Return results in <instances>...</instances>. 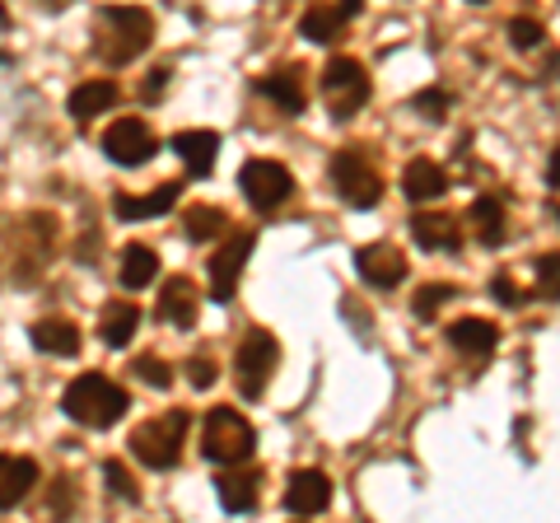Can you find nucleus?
Returning <instances> with one entry per match:
<instances>
[{"label": "nucleus", "mask_w": 560, "mask_h": 523, "mask_svg": "<svg viewBox=\"0 0 560 523\" xmlns=\"http://www.w3.org/2000/svg\"><path fill=\"white\" fill-rule=\"evenodd\" d=\"M154 43V20L140 5H103L94 14V57L103 66H127Z\"/></svg>", "instance_id": "1"}, {"label": "nucleus", "mask_w": 560, "mask_h": 523, "mask_svg": "<svg viewBox=\"0 0 560 523\" xmlns=\"http://www.w3.org/2000/svg\"><path fill=\"white\" fill-rule=\"evenodd\" d=\"M131 397L127 388H117L108 374H80L70 388L61 393V411L70 416L75 426H90V430H108L127 416Z\"/></svg>", "instance_id": "2"}, {"label": "nucleus", "mask_w": 560, "mask_h": 523, "mask_svg": "<svg viewBox=\"0 0 560 523\" xmlns=\"http://www.w3.org/2000/svg\"><path fill=\"white\" fill-rule=\"evenodd\" d=\"M253 449H257V430H253V421H243V411H234V407L206 411V421H201V458L206 463L234 467L243 458H253Z\"/></svg>", "instance_id": "3"}, {"label": "nucleus", "mask_w": 560, "mask_h": 523, "mask_svg": "<svg viewBox=\"0 0 560 523\" xmlns=\"http://www.w3.org/2000/svg\"><path fill=\"white\" fill-rule=\"evenodd\" d=\"M183 440H187V411H164L131 430V453L150 473H168L183 458Z\"/></svg>", "instance_id": "4"}, {"label": "nucleus", "mask_w": 560, "mask_h": 523, "mask_svg": "<svg viewBox=\"0 0 560 523\" xmlns=\"http://www.w3.org/2000/svg\"><path fill=\"white\" fill-rule=\"evenodd\" d=\"M318 90H323V98H327L331 117L350 121V117H355V113L364 108V103H370L374 84H370V71H364V66H360L355 57H331V61L323 66Z\"/></svg>", "instance_id": "5"}, {"label": "nucleus", "mask_w": 560, "mask_h": 523, "mask_svg": "<svg viewBox=\"0 0 560 523\" xmlns=\"http://www.w3.org/2000/svg\"><path fill=\"white\" fill-rule=\"evenodd\" d=\"M331 187H337V197L346 206H355V211H374V206L383 201L378 168L364 160L360 150H341L337 160H331Z\"/></svg>", "instance_id": "6"}, {"label": "nucleus", "mask_w": 560, "mask_h": 523, "mask_svg": "<svg viewBox=\"0 0 560 523\" xmlns=\"http://www.w3.org/2000/svg\"><path fill=\"white\" fill-rule=\"evenodd\" d=\"M276 360H280V346L271 333H248L238 341L234 351V379H238V393L248 397V403H257L261 393H267V383L276 374Z\"/></svg>", "instance_id": "7"}, {"label": "nucleus", "mask_w": 560, "mask_h": 523, "mask_svg": "<svg viewBox=\"0 0 560 523\" xmlns=\"http://www.w3.org/2000/svg\"><path fill=\"white\" fill-rule=\"evenodd\" d=\"M238 187H243V197H248L253 211H276V206H285L294 197L290 168L276 164V160H248L238 168Z\"/></svg>", "instance_id": "8"}, {"label": "nucleus", "mask_w": 560, "mask_h": 523, "mask_svg": "<svg viewBox=\"0 0 560 523\" xmlns=\"http://www.w3.org/2000/svg\"><path fill=\"white\" fill-rule=\"evenodd\" d=\"M103 154H108L113 164H121V168H140V164H150L154 154H160V141H154V131L140 117H121V121H113V127L103 131Z\"/></svg>", "instance_id": "9"}, {"label": "nucleus", "mask_w": 560, "mask_h": 523, "mask_svg": "<svg viewBox=\"0 0 560 523\" xmlns=\"http://www.w3.org/2000/svg\"><path fill=\"white\" fill-rule=\"evenodd\" d=\"M355 271H360V281H364V286L393 290V286L407 281V257H401L393 243H370V248H360V253H355Z\"/></svg>", "instance_id": "10"}, {"label": "nucleus", "mask_w": 560, "mask_h": 523, "mask_svg": "<svg viewBox=\"0 0 560 523\" xmlns=\"http://www.w3.org/2000/svg\"><path fill=\"white\" fill-rule=\"evenodd\" d=\"M248 253H253V234H234L215 257H210V300H215V304L234 300V281H238Z\"/></svg>", "instance_id": "11"}, {"label": "nucleus", "mask_w": 560, "mask_h": 523, "mask_svg": "<svg viewBox=\"0 0 560 523\" xmlns=\"http://www.w3.org/2000/svg\"><path fill=\"white\" fill-rule=\"evenodd\" d=\"M327 504H331V481H327V473H318V467H304V473L290 477V486H285V514L313 519V514H323Z\"/></svg>", "instance_id": "12"}, {"label": "nucleus", "mask_w": 560, "mask_h": 523, "mask_svg": "<svg viewBox=\"0 0 560 523\" xmlns=\"http://www.w3.org/2000/svg\"><path fill=\"white\" fill-rule=\"evenodd\" d=\"M360 5H364V0H337V5L308 10V14H304V24H300V33H304L308 43H337L341 33H346V24L360 14Z\"/></svg>", "instance_id": "13"}, {"label": "nucleus", "mask_w": 560, "mask_h": 523, "mask_svg": "<svg viewBox=\"0 0 560 523\" xmlns=\"http://www.w3.org/2000/svg\"><path fill=\"white\" fill-rule=\"evenodd\" d=\"M173 154L187 164L191 178H206L220 160V136L215 131H178L173 136Z\"/></svg>", "instance_id": "14"}, {"label": "nucleus", "mask_w": 560, "mask_h": 523, "mask_svg": "<svg viewBox=\"0 0 560 523\" xmlns=\"http://www.w3.org/2000/svg\"><path fill=\"white\" fill-rule=\"evenodd\" d=\"M117 98H121V90H117L113 80H84V84L70 90L66 108H70V117H75V121H94V117H103L108 108H117Z\"/></svg>", "instance_id": "15"}, {"label": "nucleus", "mask_w": 560, "mask_h": 523, "mask_svg": "<svg viewBox=\"0 0 560 523\" xmlns=\"http://www.w3.org/2000/svg\"><path fill=\"white\" fill-rule=\"evenodd\" d=\"M160 318L183 327V333L197 327V286H191L187 276H168V286L160 294Z\"/></svg>", "instance_id": "16"}, {"label": "nucleus", "mask_w": 560, "mask_h": 523, "mask_svg": "<svg viewBox=\"0 0 560 523\" xmlns=\"http://www.w3.org/2000/svg\"><path fill=\"white\" fill-rule=\"evenodd\" d=\"M33 346H38L43 356H61V360H75L80 356V327L75 323H66V318H43V323H33Z\"/></svg>", "instance_id": "17"}, {"label": "nucleus", "mask_w": 560, "mask_h": 523, "mask_svg": "<svg viewBox=\"0 0 560 523\" xmlns=\"http://www.w3.org/2000/svg\"><path fill=\"white\" fill-rule=\"evenodd\" d=\"M261 94H267L280 113H290V117H300L304 113V103H308V94H304V71L300 66H285V71H276V75H267L257 84Z\"/></svg>", "instance_id": "18"}, {"label": "nucleus", "mask_w": 560, "mask_h": 523, "mask_svg": "<svg viewBox=\"0 0 560 523\" xmlns=\"http://www.w3.org/2000/svg\"><path fill=\"white\" fill-rule=\"evenodd\" d=\"M183 197V183H160L150 191V197H113V211H117V220H150V216H164L173 201Z\"/></svg>", "instance_id": "19"}, {"label": "nucleus", "mask_w": 560, "mask_h": 523, "mask_svg": "<svg viewBox=\"0 0 560 523\" xmlns=\"http://www.w3.org/2000/svg\"><path fill=\"white\" fill-rule=\"evenodd\" d=\"M33 481H38V463L0 453V510H14L33 491Z\"/></svg>", "instance_id": "20"}, {"label": "nucleus", "mask_w": 560, "mask_h": 523, "mask_svg": "<svg viewBox=\"0 0 560 523\" xmlns=\"http://www.w3.org/2000/svg\"><path fill=\"white\" fill-rule=\"evenodd\" d=\"M448 346L463 356H490L500 346V327L486 318H458L448 327Z\"/></svg>", "instance_id": "21"}, {"label": "nucleus", "mask_w": 560, "mask_h": 523, "mask_svg": "<svg viewBox=\"0 0 560 523\" xmlns=\"http://www.w3.org/2000/svg\"><path fill=\"white\" fill-rule=\"evenodd\" d=\"M401 191H407L411 201H434L448 191V173L434 164V160H411L401 168Z\"/></svg>", "instance_id": "22"}, {"label": "nucleus", "mask_w": 560, "mask_h": 523, "mask_svg": "<svg viewBox=\"0 0 560 523\" xmlns=\"http://www.w3.org/2000/svg\"><path fill=\"white\" fill-rule=\"evenodd\" d=\"M411 234H416V243L420 248H430V253H453L463 243V234H458V220L453 216H411Z\"/></svg>", "instance_id": "23"}, {"label": "nucleus", "mask_w": 560, "mask_h": 523, "mask_svg": "<svg viewBox=\"0 0 560 523\" xmlns=\"http://www.w3.org/2000/svg\"><path fill=\"white\" fill-rule=\"evenodd\" d=\"M136 327H140V309H136L131 300H117V304H108V309H103V323H98V333H103V341H108L113 351H121V346H131Z\"/></svg>", "instance_id": "24"}, {"label": "nucleus", "mask_w": 560, "mask_h": 523, "mask_svg": "<svg viewBox=\"0 0 560 523\" xmlns=\"http://www.w3.org/2000/svg\"><path fill=\"white\" fill-rule=\"evenodd\" d=\"M154 276H160L154 248H145V243L121 248V290H145V286H154Z\"/></svg>", "instance_id": "25"}, {"label": "nucleus", "mask_w": 560, "mask_h": 523, "mask_svg": "<svg viewBox=\"0 0 560 523\" xmlns=\"http://www.w3.org/2000/svg\"><path fill=\"white\" fill-rule=\"evenodd\" d=\"M215 496H220V510L224 514H253L257 510V477H220L215 481Z\"/></svg>", "instance_id": "26"}, {"label": "nucleus", "mask_w": 560, "mask_h": 523, "mask_svg": "<svg viewBox=\"0 0 560 523\" xmlns=\"http://www.w3.org/2000/svg\"><path fill=\"white\" fill-rule=\"evenodd\" d=\"M224 230H230V216L220 211V206H187V216H183V234L191 243H206V239H220Z\"/></svg>", "instance_id": "27"}, {"label": "nucleus", "mask_w": 560, "mask_h": 523, "mask_svg": "<svg viewBox=\"0 0 560 523\" xmlns=\"http://www.w3.org/2000/svg\"><path fill=\"white\" fill-rule=\"evenodd\" d=\"M471 230H477V239L486 243V248H495V243L504 239V206L495 197H481L477 206H471Z\"/></svg>", "instance_id": "28"}, {"label": "nucleus", "mask_w": 560, "mask_h": 523, "mask_svg": "<svg viewBox=\"0 0 560 523\" xmlns=\"http://www.w3.org/2000/svg\"><path fill=\"white\" fill-rule=\"evenodd\" d=\"M453 294H458V290H453V286H444V281H434V286H420V290H416V300H411V313H416L420 323H430L434 313H440V309L453 300Z\"/></svg>", "instance_id": "29"}, {"label": "nucleus", "mask_w": 560, "mask_h": 523, "mask_svg": "<svg viewBox=\"0 0 560 523\" xmlns=\"http://www.w3.org/2000/svg\"><path fill=\"white\" fill-rule=\"evenodd\" d=\"M103 477H108V486H113V496H121V500H140V491H136V481H131V473H127V463L121 458H108L103 463Z\"/></svg>", "instance_id": "30"}, {"label": "nucleus", "mask_w": 560, "mask_h": 523, "mask_svg": "<svg viewBox=\"0 0 560 523\" xmlns=\"http://www.w3.org/2000/svg\"><path fill=\"white\" fill-rule=\"evenodd\" d=\"M136 379H140V383H150V388H160V393H168V383H173V370H168L164 360L145 356V360H136Z\"/></svg>", "instance_id": "31"}, {"label": "nucleus", "mask_w": 560, "mask_h": 523, "mask_svg": "<svg viewBox=\"0 0 560 523\" xmlns=\"http://www.w3.org/2000/svg\"><path fill=\"white\" fill-rule=\"evenodd\" d=\"M541 38H547V28H541L537 20H514V24H510V43L523 47V51L541 47Z\"/></svg>", "instance_id": "32"}, {"label": "nucleus", "mask_w": 560, "mask_h": 523, "mask_svg": "<svg viewBox=\"0 0 560 523\" xmlns=\"http://www.w3.org/2000/svg\"><path fill=\"white\" fill-rule=\"evenodd\" d=\"M556 271H560L556 253H541V262H537V294L541 300H556Z\"/></svg>", "instance_id": "33"}, {"label": "nucleus", "mask_w": 560, "mask_h": 523, "mask_svg": "<svg viewBox=\"0 0 560 523\" xmlns=\"http://www.w3.org/2000/svg\"><path fill=\"white\" fill-rule=\"evenodd\" d=\"M416 113H420V117H430V121H440V117L448 113V94H440V90L416 94Z\"/></svg>", "instance_id": "34"}, {"label": "nucleus", "mask_w": 560, "mask_h": 523, "mask_svg": "<svg viewBox=\"0 0 560 523\" xmlns=\"http://www.w3.org/2000/svg\"><path fill=\"white\" fill-rule=\"evenodd\" d=\"M187 379H191V388H210L220 374H215V360H206V356H197V360H187Z\"/></svg>", "instance_id": "35"}, {"label": "nucleus", "mask_w": 560, "mask_h": 523, "mask_svg": "<svg viewBox=\"0 0 560 523\" xmlns=\"http://www.w3.org/2000/svg\"><path fill=\"white\" fill-rule=\"evenodd\" d=\"M490 294H495V300H500L504 309H518V304H523V294L514 290L510 276H495V281H490Z\"/></svg>", "instance_id": "36"}, {"label": "nucleus", "mask_w": 560, "mask_h": 523, "mask_svg": "<svg viewBox=\"0 0 560 523\" xmlns=\"http://www.w3.org/2000/svg\"><path fill=\"white\" fill-rule=\"evenodd\" d=\"M164 84H168V66H154V75L145 80V98H154V94L164 90Z\"/></svg>", "instance_id": "37"}, {"label": "nucleus", "mask_w": 560, "mask_h": 523, "mask_svg": "<svg viewBox=\"0 0 560 523\" xmlns=\"http://www.w3.org/2000/svg\"><path fill=\"white\" fill-rule=\"evenodd\" d=\"M556 173H560V150L547 154V187H556Z\"/></svg>", "instance_id": "38"}, {"label": "nucleus", "mask_w": 560, "mask_h": 523, "mask_svg": "<svg viewBox=\"0 0 560 523\" xmlns=\"http://www.w3.org/2000/svg\"><path fill=\"white\" fill-rule=\"evenodd\" d=\"M0 24H5V5H0Z\"/></svg>", "instance_id": "39"}, {"label": "nucleus", "mask_w": 560, "mask_h": 523, "mask_svg": "<svg viewBox=\"0 0 560 523\" xmlns=\"http://www.w3.org/2000/svg\"><path fill=\"white\" fill-rule=\"evenodd\" d=\"M471 5H486V0H471Z\"/></svg>", "instance_id": "40"}]
</instances>
